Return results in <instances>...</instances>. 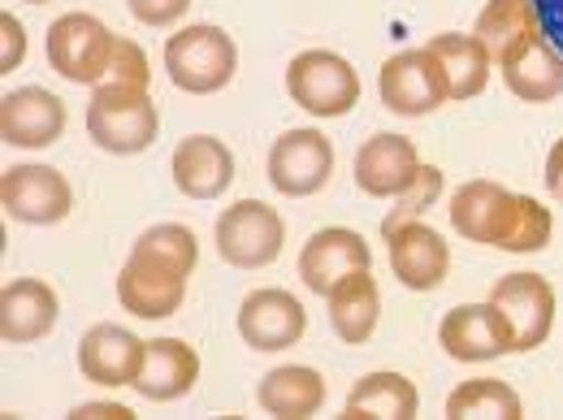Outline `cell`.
I'll return each mask as SVG.
<instances>
[{
  "mask_svg": "<svg viewBox=\"0 0 563 420\" xmlns=\"http://www.w3.org/2000/svg\"><path fill=\"white\" fill-rule=\"evenodd\" d=\"M256 404L282 420H303L317 417L321 404H325V377L308 364H282L269 368L256 386Z\"/></svg>",
  "mask_w": 563,
  "mask_h": 420,
  "instance_id": "cell-23",
  "label": "cell"
},
{
  "mask_svg": "<svg viewBox=\"0 0 563 420\" xmlns=\"http://www.w3.org/2000/svg\"><path fill=\"white\" fill-rule=\"evenodd\" d=\"M386 239V252H390V274L404 281L408 290H438L446 274H451V247H446V239L429 225V221H408V225H399V230H390V234H382Z\"/></svg>",
  "mask_w": 563,
  "mask_h": 420,
  "instance_id": "cell-17",
  "label": "cell"
},
{
  "mask_svg": "<svg viewBox=\"0 0 563 420\" xmlns=\"http://www.w3.org/2000/svg\"><path fill=\"white\" fill-rule=\"evenodd\" d=\"M113 44H118V35L96 13H62L44 35V53H48L53 74L74 87L104 82L109 62H113Z\"/></svg>",
  "mask_w": 563,
  "mask_h": 420,
  "instance_id": "cell-4",
  "label": "cell"
},
{
  "mask_svg": "<svg viewBox=\"0 0 563 420\" xmlns=\"http://www.w3.org/2000/svg\"><path fill=\"white\" fill-rule=\"evenodd\" d=\"M143 343L135 330L126 325H113V321H100L91 325L82 339H78V373L91 382V386H104V390H118V386H135L143 368Z\"/></svg>",
  "mask_w": 563,
  "mask_h": 420,
  "instance_id": "cell-13",
  "label": "cell"
},
{
  "mask_svg": "<svg viewBox=\"0 0 563 420\" xmlns=\"http://www.w3.org/2000/svg\"><path fill=\"white\" fill-rule=\"evenodd\" d=\"M239 339L252 351H286L295 347L308 330L303 303L282 290V286H261L239 303Z\"/></svg>",
  "mask_w": 563,
  "mask_h": 420,
  "instance_id": "cell-12",
  "label": "cell"
},
{
  "mask_svg": "<svg viewBox=\"0 0 563 420\" xmlns=\"http://www.w3.org/2000/svg\"><path fill=\"white\" fill-rule=\"evenodd\" d=\"M438 343L451 360L460 364H486V360H498L507 351H516L511 343V330L503 321V312L494 308L490 299L486 303H460L442 317L438 325Z\"/></svg>",
  "mask_w": 563,
  "mask_h": 420,
  "instance_id": "cell-15",
  "label": "cell"
},
{
  "mask_svg": "<svg viewBox=\"0 0 563 420\" xmlns=\"http://www.w3.org/2000/svg\"><path fill=\"white\" fill-rule=\"evenodd\" d=\"M26 4H48V0H26Z\"/></svg>",
  "mask_w": 563,
  "mask_h": 420,
  "instance_id": "cell-38",
  "label": "cell"
},
{
  "mask_svg": "<svg viewBox=\"0 0 563 420\" xmlns=\"http://www.w3.org/2000/svg\"><path fill=\"white\" fill-rule=\"evenodd\" d=\"M424 48L438 57V66H442V74H446L451 100H473V96H482V91H486L490 70H494V57L477 35L442 31V35H433Z\"/></svg>",
  "mask_w": 563,
  "mask_h": 420,
  "instance_id": "cell-24",
  "label": "cell"
},
{
  "mask_svg": "<svg viewBox=\"0 0 563 420\" xmlns=\"http://www.w3.org/2000/svg\"><path fill=\"white\" fill-rule=\"evenodd\" d=\"M368 265H373V252H368L364 234H355L347 225H325L299 252V281L312 295H330L339 281L352 278L355 269H368Z\"/></svg>",
  "mask_w": 563,
  "mask_h": 420,
  "instance_id": "cell-18",
  "label": "cell"
},
{
  "mask_svg": "<svg viewBox=\"0 0 563 420\" xmlns=\"http://www.w3.org/2000/svg\"><path fill=\"white\" fill-rule=\"evenodd\" d=\"M421 174V152L408 135H368L355 152V187L373 200H399Z\"/></svg>",
  "mask_w": 563,
  "mask_h": 420,
  "instance_id": "cell-14",
  "label": "cell"
},
{
  "mask_svg": "<svg viewBox=\"0 0 563 420\" xmlns=\"http://www.w3.org/2000/svg\"><path fill=\"white\" fill-rule=\"evenodd\" d=\"M187 278L191 274L183 265H169V261L147 256V252H131L122 274H118V299L140 321H165L183 308Z\"/></svg>",
  "mask_w": 563,
  "mask_h": 420,
  "instance_id": "cell-10",
  "label": "cell"
},
{
  "mask_svg": "<svg viewBox=\"0 0 563 420\" xmlns=\"http://www.w3.org/2000/svg\"><path fill=\"white\" fill-rule=\"evenodd\" d=\"M421 408V395L417 386L404 377V373H390V368H377V373H364L347 395V417L352 420H408L417 417Z\"/></svg>",
  "mask_w": 563,
  "mask_h": 420,
  "instance_id": "cell-26",
  "label": "cell"
},
{
  "mask_svg": "<svg viewBox=\"0 0 563 420\" xmlns=\"http://www.w3.org/2000/svg\"><path fill=\"white\" fill-rule=\"evenodd\" d=\"M174 187L187 200H217L234 183V152L212 135H187L174 147Z\"/></svg>",
  "mask_w": 563,
  "mask_h": 420,
  "instance_id": "cell-21",
  "label": "cell"
},
{
  "mask_svg": "<svg viewBox=\"0 0 563 420\" xmlns=\"http://www.w3.org/2000/svg\"><path fill=\"white\" fill-rule=\"evenodd\" d=\"M217 256L234 269H265L282 256L286 243V221L278 209H269L265 200H234L230 209H221L217 225Z\"/></svg>",
  "mask_w": 563,
  "mask_h": 420,
  "instance_id": "cell-5",
  "label": "cell"
},
{
  "mask_svg": "<svg viewBox=\"0 0 563 420\" xmlns=\"http://www.w3.org/2000/svg\"><path fill=\"white\" fill-rule=\"evenodd\" d=\"M516 217H520V196L490 178H473L451 196V225L468 243H486V247L507 252Z\"/></svg>",
  "mask_w": 563,
  "mask_h": 420,
  "instance_id": "cell-11",
  "label": "cell"
},
{
  "mask_svg": "<svg viewBox=\"0 0 563 420\" xmlns=\"http://www.w3.org/2000/svg\"><path fill=\"white\" fill-rule=\"evenodd\" d=\"M325 299H330V325L347 347H360L373 339V330L382 321V290L368 269H355L352 278L339 281Z\"/></svg>",
  "mask_w": 563,
  "mask_h": 420,
  "instance_id": "cell-25",
  "label": "cell"
},
{
  "mask_svg": "<svg viewBox=\"0 0 563 420\" xmlns=\"http://www.w3.org/2000/svg\"><path fill=\"white\" fill-rule=\"evenodd\" d=\"M74 420H135L126 404H78L70 412Z\"/></svg>",
  "mask_w": 563,
  "mask_h": 420,
  "instance_id": "cell-35",
  "label": "cell"
},
{
  "mask_svg": "<svg viewBox=\"0 0 563 420\" xmlns=\"http://www.w3.org/2000/svg\"><path fill=\"white\" fill-rule=\"evenodd\" d=\"M446 417L451 420H473V417H498V420H516L525 417V404L520 395L498 382V377H473V382H460L451 395H446Z\"/></svg>",
  "mask_w": 563,
  "mask_h": 420,
  "instance_id": "cell-28",
  "label": "cell"
},
{
  "mask_svg": "<svg viewBox=\"0 0 563 420\" xmlns=\"http://www.w3.org/2000/svg\"><path fill=\"white\" fill-rule=\"evenodd\" d=\"M490 303L503 312L516 351H538L555 330V286L542 274H503Z\"/></svg>",
  "mask_w": 563,
  "mask_h": 420,
  "instance_id": "cell-9",
  "label": "cell"
},
{
  "mask_svg": "<svg viewBox=\"0 0 563 420\" xmlns=\"http://www.w3.org/2000/svg\"><path fill=\"white\" fill-rule=\"evenodd\" d=\"M547 191L555 196V200H563V135L555 140V147H551V156H547Z\"/></svg>",
  "mask_w": 563,
  "mask_h": 420,
  "instance_id": "cell-37",
  "label": "cell"
},
{
  "mask_svg": "<svg viewBox=\"0 0 563 420\" xmlns=\"http://www.w3.org/2000/svg\"><path fill=\"white\" fill-rule=\"evenodd\" d=\"M57 290L44 278H13L0 290V339L9 347H26L53 334L57 325Z\"/></svg>",
  "mask_w": 563,
  "mask_h": 420,
  "instance_id": "cell-19",
  "label": "cell"
},
{
  "mask_svg": "<svg viewBox=\"0 0 563 420\" xmlns=\"http://www.w3.org/2000/svg\"><path fill=\"white\" fill-rule=\"evenodd\" d=\"M473 35L490 48L494 66H507L511 57L547 40V22H542L538 0H486V9L473 22Z\"/></svg>",
  "mask_w": 563,
  "mask_h": 420,
  "instance_id": "cell-20",
  "label": "cell"
},
{
  "mask_svg": "<svg viewBox=\"0 0 563 420\" xmlns=\"http://www.w3.org/2000/svg\"><path fill=\"white\" fill-rule=\"evenodd\" d=\"M0 205L22 225H57L74 209L70 178L53 165H9L0 178Z\"/></svg>",
  "mask_w": 563,
  "mask_h": 420,
  "instance_id": "cell-8",
  "label": "cell"
},
{
  "mask_svg": "<svg viewBox=\"0 0 563 420\" xmlns=\"http://www.w3.org/2000/svg\"><path fill=\"white\" fill-rule=\"evenodd\" d=\"M551 230H555L551 209L542 200H533V196H520V217H516V230L507 239V252L511 256H533V252L551 247Z\"/></svg>",
  "mask_w": 563,
  "mask_h": 420,
  "instance_id": "cell-31",
  "label": "cell"
},
{
  "mask_svg": "<svg viewBox=\"0 0 563 420\" xmlns=\"http://www.w3.org/2000/svg\"><path fill=\"white\" fill-rule=\"evenodd\" d=\"M156 131H161V113L152 104V87H118V82L91 87L87 135L100 152L140 156L156 143Z\"/></svg>",
  "mask_w": 563,
  "mask_h": 420,
  "instance_id": "cell-1",
  "label": "cell"
},
{
  "mask_svg": "<svg viewBox=\"0 0 563 420\" xmlns=\"http://www.w3.org/2000/svg\"><path fill=\"white\" fill-rule=\"evenodd\" d=\"M286 96L308 118H347L360 104V74L330 48H303L286 66Z\"/></svg>",
  "mask_w": 563,
  "mask_h": 420,
  "instance_id": "cell-3",
  "label": "cell"
},
{
  "mask_svg": "<svg viewBox=\"0 0 563 420\" xmlns=\"http://www.w3.org/2000/svg\"><path fill=\"white\" fill-rule=\"evenodd\" d=\"M131 252L161 256V261H169V265H183L187 274H196V265H200V239H196V230H191V225H183V221L147 225L140 239H135V247H131Z\"/></svg>",
  "mask_w": 563,
  "mask_h": 420,
  "instance_id": "cell-29",
  "label": "cell"
},
{
  "mask_svg": "<svg viewBox=\"0 0 563 420\" xmlns=\"http://www.w3.org/2000/svg\"><path fill=\"white\" fill-rule=\"evenodd\" d=\"M165 70L178 91L212 96V91L230 87V78L239 70V44L230 40V31H221L212 22L183 26L178 35L165 40Z\"/></svg>",
  "mask_w": 563,
  "mask_h": 420,
  "instance_id": "cell-2",
  "label": "cell"
},
{
  "mask_svg": "<svg viewBox=\"0 0 563 420\" xmlns=\"http://www.w3.org/2000/svg\"><path fill=\"white\" fill-rule=\"evenodd\" d=\"M66 131V104L48 87H13L0 100V140L9 147H53Z\"/></svg>",
  "mask_w": 563,
  "mask_h": 420,
  "instance_id": "cell-16",
  "label": "cell"
},
{
  "mask_svg": "<svg viewBox=\"0 0 563 420\" xmlns=\"http://www.w3.org/2000/svg\"><path fill=\"white\" fill-rule=\"evenodd\" d=\"M200 382V355L187 339H152L143 351V368L135 377V390L152 404H174L191 395Z\"/></svg>",
  "mask_w": 563,
  "mask_h": 420,
  "instance_id": "cell-22",
  "label": "cell"
},
{
  "mask_svg": "<svg viewBox=\"0 0 563 420\" xmlns=\"http://www.w3.org/2000/svg\"><path fill=\"white\" fill-rule=\"evenodd\" d=\"M503 70V82L516 100L525 104H551L563 96V53L551 44V40H538L529 53L511 57Z\"/></svg>",
  "mask_w": 563,
  "mask_h": 420,
  "instance_id": "cell-27",
  "label": "cell"
},
{
  "mask_svg": "<svg viewBox=\"0 0 563 420\" xmlns=\"http://www.w3.org/2000/svg\"><path fill=\"white\" fill-rule=\"evenodd\" d=\"M377 96L399 118H424L451 100L446 74L429 48H404L377 70Z\"/></svg>",
  "mask_w": 563,
  "mask_h": 420,
  "instance_id": "cell-6",
  "label": "cell"
},
{
  "mask_svg": "<svg viewBox=\"0 0 563 420\" xmlns=\"http://www.w3.org/2000/svg\"><path fill=\"white\" fill-rule=\"evenodd\" d=\"M334 174V143L317 126H295L269 147V183L278 196H317Z\"/></svg>",
  "mask_w": 563,
  "mask_h": 420,
  "instance_id": "cell-7",
  "label": "cell"
},
{
  "mask_svg": "<svg viewBox=\"0 0 563 420\" xmlns=\"http://www.w3.org/2000/svg\"><path fill=\"white\" fill-rule=\"evenodd\" d=\"M438 200H442V169H438V165H421L417 183L395 200V209L382 217V234H390V230H399V225H408V221H421Z\"/></svg>",
  "mask_w": 563,
  "mask_h": 420,
  "instance_id": "cell-30",
  "label": "cell"
},
{
  "mask_svg": "<svg viewBox=\"0 0 563 420\" xmlns=\"http://www.w3.org/2000/svg\"><path fill=\"white\" fill-rule=\"evenodd\" d=\"M126 4H131V18L143 26H174L191 9V0H126Z\"/></svg>",
  "mask_w": 563,
  "mask_h": 420,
  "instance_id": "cell-33",
  "label": "cell"
},
{
  "mask_svg": "<svg viewBox=\"0 0 563 420\" xmlns=\"http://www.w3.org/2000/svg\"><path fill=\"white\" fill-rule=\"evenodd\" d=\"M26 62V26L4 9L0 13V70L13 74Z\"/></svg>",
  "mask_w": 563,
  "mask_h": 420,
  "instance_id": "cell-34",
  "label": "cell"
},
{
  "mask_svg": "<svg viewBox=\"0 0 563 420\" xmlns=\"http://www.w3.org/2000/svg\"><path fill=\"white\" fill-rule=\"evenodd\" d=\"M542 22H547V40L563 53V0H538Z\"/></svg>",
  "mask_w": 563,
  "mask_h": 420,
  "instance_id": "cell-36",
  "label": "cell"
},
{
  "mask_svg": "<svg viewBox=\"0 0 563 420\" xmlns=\"http://www.w3.org/2000/svg\"><path fill=\"white\" fill-rule=\"evenodd\" d=\"M104 82H118V87H152V66H147V53H143L135 40L118 35V44H113V62H109Z\"/></svg>",
  "mask_w": 563,
  "mask_h": 420,
  "instance_id": "cell-32",
  "label": "cell"
}]
</instances>
